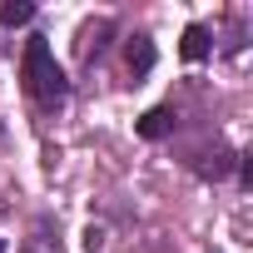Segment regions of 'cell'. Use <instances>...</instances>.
Instances as JSON below:
<instances>
[{
	"label": "cell",
	"instance_id": "1",
	"mask_svg": "<svg viewBox=\"0 0 253 253\" xmlns=\"http://www.w3.org/2000/svg\"><path fill=\"white\" fill-rule=\"evenodd\" d=\"M20 75H25V89H30L40 104H60V99L70 94V80H65V70L55 65L45 35H30V40H25V65H20Z\"/></svg>",
	"mask_w": 253,
	"mask_h": 253
},
{
	"label": "cell",
	"instance_id": "2",
	"mask_svg": "<svg viewBox=\"0 0 253 253\" xmlns=\"http://www.w3.org/2000/svg\"><path fill=\"white\" fill-rule=\"evenodd\" d=\"M124 65H129L134 75H149L154 70V40L149 35H134L129 45H124Z\"/></svg>",
	"mask_w": 253,
	"mask_h": 253
},
{
	"label": "cell",
	"instance_id": "3",
	"mask_svg": "<svg viewBox=\"0 0 253 253\" xmlns=\"http://www.w3.org/2000/svg\"><path fill=\"white\" fill-rule=\"evenodd\" d=\"M139 134H144V139H164V134H174V109L154 104V109L139 119Z\"/></svg>",
	"mask_w": 253,
	"mask_h": 253
},
{
	"label": "cell",
	"instance_id": "4",
	"mask_svg": "<svg viewBox=\"0 0 253 253\" xmlns=\"http://www.w3.org/2000/svg\"><path fill=\"white\" fill-rule=\"evenodd\" d=\"M179 55H184L189 65L209 60V30H204V25H189V30H184V40H179Z\"/></svg>",
	"mask_w": 253,
	"mask_h": 253
},
{
	"label": "cell",
	"instance_id": "5",
	"mask_svg": "<svg viewBox=\"0 0 253 253\" xmlns=\"http://www.w3.org/2000/svg\"><path fill=\"white\" fill-rule=\"evenodd\" d=\"M35 20V5H30V0H5V5H0V25H30Z\"/></svg>",
	"mask_w": 253,
	"mask_h": 253
},
{
	"label": "cell",
	"instance_id": "6",
	"mask_svg": "<svg viewBox=\"0 0 253 253\" xmlns=\"http://www.w3.org/2000/svg\"><path fill=\"white\" fill-rule=\"evenodd\" d=\"M80 248H84V253H99V248H104V228H94V223H89V228H84V238H80Z\"/></svg>",
	"mask_w": 253,
	"mask_h": 253
},
{
	"label": "cell",
	"instance_id": "7",
	"mask_svg": "<svg viewBox=\"0 0 253 253\" xmlns=\"http://www.w3.org/2000/svg\"><path fill=\"white\" fill-rule=\"evenodd\" d=\"M0 253H5V243H0Z\"/></svg>",
	"mask_w": 253,
	"mask_h": 253
}]
</instances>
